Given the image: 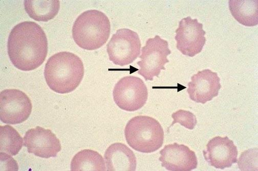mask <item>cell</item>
Returning a JSON list of instances; mask_svg holds the SVG:
<instances>
[{"label":"cell","instance_id":"obj_16","mask_svg":"<svg viewBox=\"0 0 258 171\" xmlns=\"http://www.w3.org/2000/svg\"><path fill=\"white\" fill-rule=\"evenodd\" d=\"M24 5L29 17L40 22H47L53 19L60 8V3L56 0H25Z\"/></svg>","mask_w":258,"mask_h":171},{"label":"cell","instance_id":"obj_14","mask_svg":"<svg viewBox=\"0 0 258 171\" xmlns=\"http://www.w3.org/2000/svg\"><path fill=\"white\" fill-rule=\"evenodd\" d=\"M107 171H135L137 158L125 145L117 143L110 145L105 153Z\"/></svg>","mask_w":258,"mask_h":171},{"label":"cell","instance_id":"obj_15","mask_svg":"<svg viewBox=\"0 0 258 171\" xmlns=\"http://www.w3.org/2000/svg\"><path fill=\"white\" fill-rule=\"evenodd\" d=\"M258 2L230 0L229 6L233 17L241 24L252 27L258 24Z\"/></svg>","mask_w":258,"mask_h":171},{"label":"cell","instance_id":"obj_13","mask_svg":"<svg viewBox=\"0 0 258 171\" xmlns=\"http://www.w3.org/2000/svg\"><path fill=\"white\" fill-rule=\"evenodd\" d=\"M161 165L171 171H190L198 167L195 152L184 145L176 143L165 146L160 151Z\"/></svg>","mask_w":258,"mask_h":171},{"label":"cell","instance_id":"obj_1","mask_svg":"<svg viewBox=\"0 0 258 171\" xmlns=\"http://www.w3.org/2000/svg\"><path fill=\"white\" fill-rule=\"evenodd\" d=\"M8 54L19 70L30 71L44 62L48 53V41L42 27L34 22L15 26L8 39Z\"/></svg>","mask_w":258,"mask_h":171},{"label":"cell","instance_id":"obj_3","mask_svg":"<svg viewBox=\"0 0 258 171\" xmlns=\"http://www.w3.org/2000/svg\"><path fill=\"white\" fill-rule=\"evenodd\" d=\"M110 22L102 12L90 10L76 19L73 37L77 45L87 50H95L104 46L110 34Z\"/></svg>","mask_w":258,"mask_h":171},{"label":"cell","instance_id":"obj_4","mask_svg":"<svg viewBox=\"0 0 258 171\" xmlns=\"http://www.w3.org/2000/svg\"><path fill=\"white\" fill-rule=\"evenodd\" d=\"M124 135L128 145L142 153L156 151L162 147L164 141L162 126L149 116H139L132 119L126 125Z\"/></svg>","mask_w":258,"mask_h":171},{"label":"cell","instance_id":"obj_19","mask_svg":"<svg viewBox=\"0 0 258 171\" xmlns=\"http://www.w3.org/2000/svg\"><path fill=\"white\" fill-rule=\"evenodd\" d=\"M172 117L174 120L172 126L176 123H179L185 128L192 130L196 126L198 121L196 116L190 112L184 110H179L173 113Z\"/></svg>","mask_w":258,"mask_h":171},{"label":"cell","instance_id":"obj_7","mask_svg":"<svg viewBox=\"0 0 258 171\" xmlns=\"http://www.w3.org/2000/svg\"><path fill=\"white\" fill-rule=\"evenodd\" d=\"M109 59L116 65L133 63L140 55L141 42L138 33L131 29H120L113 34L107 46Z\"/></svg>","mask_w":258,"mask_h":171},{"label":"cell","instance_id":"obj_12","mask_svg":"<svg viewBox=\"0 0 258 171\" xmlns=\"http://www.w3.org/2000/svg\"><path fill=\"white\" fill-rule=\"evenodd\" d=\"M217 73L209 69L199 71L191 77L187 92L189 98L197 103L205 104L219 94L221 88Z\"/></svg>","mask_w":258,"mask_h":171},{"label":"cell","instance_id":"obj_10","mask_svg":"<svg viewBox=\"0 0 258 171\" xmlns=\"http://www.w3.org/2000/svg\"><path fill=\"white\" fill-rule=\"evenodd\" d=\"M24 146L29 153L44 158L55 157L61 146L56 136L50 129L37 126L28 130L24 138Z\"/></svg>","mask_w":258,"mask_h":171},{"label":"cell","instance_id":"obj_5","mask_svg":"<svg viewBox=\"0 0 258 171\" xmlns=\"http://www.w3.org/2000/svg\"><path fill=\"white\" fill-rule=\"evenodd\" d=\"M171 53L167 41L158 36L148 39L142 49L141 60L138 62L141 67L138 73L146 81H153L154 77H158L161 70H166L165 65L169 62L167 56Z\"/></svg>","mask_w":258,"mask_h":171},{"label":"cell","instance_id":"obj_9","mask_svg":"<svg viewBox=\"0 0 258 171\" xmlns=\"http://www.w3.org/2000/svg\"><path fill=\"white\" fill-rule=\"evenodd\" d=\"M177 48L184 55L192 57L200 53L206 44V32L198 19H182L176 30Z\"/></svg>","mask_w":258,"mask_h":171},{"label":"cell","instance_id":"obj_11","mask_svg":"<svg viewBox=\"0 0 258 171\" xmlns=\"http://www.w3.org/2000/svg\"><path fill=\"white\" fill-rule=\"evenodd\" d=\"M203 153L209 164L216 168L231 167L237 162V148L228 136L215 137L209 142Z\"/></svg>","mask_w":258,"mask_h":171},{"label":"cell","instance_id":"obj_6","mask_svg":"<svg viewBox=\"0 0 258 171\" xmlns=\"http://www.w3.org/2000/svg\"><path fill=\"white\" fill-rule=\"evenodd\" d=\"M113 96L116 105L120 109L132 112L142 109L146 105L148 92L141 78L125 76L115 84Z\"/></svg>","mask_w":258,"mask_h":171},{"label":"cell","instance_id":"obj_18","mask_svg":"<svg viewBox=\"0 0 258 171\" xmlns=\"http://www.w3.org/2000/svg\"><path fill=\"white\" fill-rule=\"evenodd\" d=\"M23 140L19 132L10 125L0 127V151L12 156L17 155L21 150Z\"/></svg>","mask_w":258,"mask_h":171},{"label":"cell","instance_id":"obj_2","mask_svg":"<svg viewBox=\"0 0 258 171\" xmlns=\"http://www.w3.org/2000/svg\"><path fill=\"white\" fill-rule=\"evenodd\" d=\"M84 75L81 58L69 52H61L52 56L46 63L44 76L48 86L60 94L75 91Z\"/></svg>","mask_w":258,"mask_h":171},{"label":"cell","instance_id":"obj_8","mask_svg":"<svg viewBox=\"0 0 258 171\" xmlns=\"http://www.w3.org/2000/svg\"><path fill=\"white\" fill-rule=\"evenodd\" d=\"M0 119L6 124L15 125L25 121L31 115L32 104L27 95L16 89L0 93Z\"/></svg>","mask_w":258,"mask_h":171},{"label":"cell","instance_id":"obj_17","mask_svg":"<svg viewBox=\"0 0 258 171\" xmlns=\"http://www.w3.org/2000/svg\"><path fill=\"white\" fill-rule=\"evenodd\" d=\"M105 163L103 156L98 152L84 149L73 157L71 162V170L105 171Z\"/></svg>","mask_w":258,"mask_h":171}]
</instances>
